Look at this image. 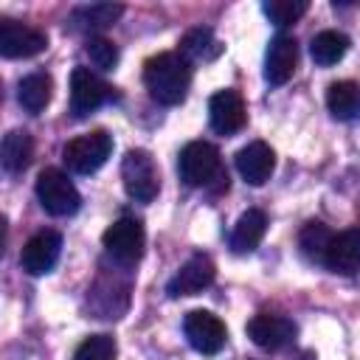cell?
I'll list each match as a JSON object with an SVG mask.
<instances>
[{"instance_id": "obj_1", "label": "cell", "mask_w": 360, "mask_h": 360, "mask_svg": "<svg viewBox=\"0 0 360 360\" xmlns=\"http://www.w3.org/2000/svg\"><path fill=\"white\" fill-rule=\"evenodd\" d=\"M143 84L149 96L163 107L186 101L191 87V62L180 51H163L143 62Z\"/></svg>"}, {"instance_id": "obj_2", "label": "cell", "mask_w": 360, "mask_h": 360, "mask_svg": "<svg viewBox=\"0 0 360 360\" xmlns=\"http://www.w3.org/2000/svg\"><path fill=\"white\" fill-rule=\"evenodd\" d=\"M177 172H180V180L191 188H211V191L228 188V172L222 166L219 149L208 141L186 143L177 158Z\"/></svg>"}, {"instance_id": "obj_3", "label": "cell", "mask_w": 360, "mask_h": 360, "mask_svg": "<svg viewBox=\"0 0 360 360\" xmlns=\"http://www.w3.org/2000/svg\"><path fill=\"white\" fill-rule=\"evenodd\" d=\"M110 155H112V135L104 132V129H93V132H84V135H76L62 146V158H65L68 169L76 172V174L98 172L107 163Z\"/></svg>"}, {"instance_id": "obj_4", "label": "cell", "mask_w": 360, "mask_h": 360, "mask_svg": "<svg viewBox=\"0 0 360 360\" xmlns=\"http://www.w3.org/2000/svg\"><path fill=\"white\" fill-rule=\"evenodd\" d=\"M121 180L135 202H152L160 191V174L155 158L146 149H129L121 160Z\"/></svg>"}, {"instance_id": "obj_5", "label": "cell", "mask_w": 360, "mask_h": 360, "mask_svg": "<svg viewBox=\"0 0 360 360\" xmlns=\"http://www.w3.org/2000/svg\"><path fill=\"white\" fill-rule=\"evenodd\" d=\"M37 200L51 217H70L82 205V194L62 169H42L37 177Z\"/></svg>"}, {"instance_id": "obj_6", "label": "cell", "mask_w": 360, "mask_h": 360, "mask_svg": "<svg viewBox=\"0 0 360 360\" xmlns=\"http://www.w3.org/2000/svg\"><path fill=\"white\" fill-rule=\"evenodd\" d=\"M104 250L118 262V264H135L143 256L146 248V233L141 219L135 217H118L101 236Z\"/></svg>"}, {"instance_id": "obj_7", "label": "cell", "mask_w": 360, "mask_h": 360, "mask_svg": "<svg viewBox=\"0 0 360 360\" xmlns=\"http://www.w3.org/2000/svg\"><path fill=\"white\" fill-rule=\"evenodd\" d=\"M112 96H115L112 87L101 76H96L90 68H73V73H70V112L76 118H87Z\"/></svg>"}, {"instance_id": "obj_8", "label": "cell", "mask_w": 360, "mask_h": 360, "mask_svg": "<svg viewBox=\"0 0 360 360\" xmlns=\"http://www.w3.org/2000/svg\"><path fill=\"white\" fill-rule=\"evenodd\" d=\"M183 332H186V340L191 343V349L200 354H217L228 340L225 323L208 309H191L183 321Z\"/></svg>"}, {"instance_id": "obj_9", "label": "cell", "mask_w": 360, "mask_h": 360, "mask_svg": "<svg viewBox=\"0 0 360 360\" xmlns=\"http://www.w3.org/2000/svg\"><path fill=\"white\" fill-rule=\"evenodd\" d=\"M217 278V264L211 262L208 253H194L180 264V270L169 278L166 292L169 298H183V295H197L205 287H211Z\"/></svg>"}, {"instance_id": "obj_10", "label": "cell", "mask_w": 360, "mask_h": 360, "mask_svg": "<svg viewBox=\"0 0 360 360\" xmlns=\"http://www.w3.org/2000/svg\"><path fill=\"white\" fill-rule=\"evenodd\" d=\"M48 48V37L39 28L22 25L17 20H0V53L6 59H28Z\"/></svg>"}, {"instance_id": "obj_11", "label": "cell", "mask_w": 360, "mask_h": 360, "mask_svg": "<svg viewBox=\"0 0 360 360\" xmlns=\"http://www.w3.org/2000/svg\"><path fill=\"white\" fill-rule=\"evenodd\" d=\"M59 253H62V233L59 231H37L25 245H22V253H20V264L25 273L31 276H45L53 270V264L59 262Z\"/></svg>"}, {"instance_id": "obj_12", "label": "cell", "mask_w": 360, "mask_h": 360, "mask_svg": "<svg viewBox=\"0 0 360 360\" xmlns=\"http://www.w3.org/2000/svg\"><path fill=\"white\" fill-rule=\"evenodd\" d=\"M208 121L211 129L217 135H233L245 127L248 121V110H245V98L236 90H217L208 101Z\"/></svg>"}, {"instance_id": "obj_13", "label": "cell", "mask_w": 360, "mask_h": 360, "mask_svg": "<svg viewBox=\"0 0 360 360\" xmlns=\"http://www.w3.org/2000/svg\"><path fill=\"white\" fill-rule=\"evenodd\" d=\"M298 68V42L295 37H287V34H276L267 45V53H264V79L267 84L273 87H281L292 79Z\"/></svg>"}, {"instance_id": "obj_14", "label": "cell", "mask_w": 360, "mask_h": 360, "mask_svg": "<svg viewBox=\"0 0 360 360\" xmlns=\"http://www.w3.org/2000/svg\"><path fill=\"white\" fill-rule=\"evenodd\" d=\"M248 338L264 349V352H278L287 343H292L295 338V323L284 315H270V312H259L248 321Z\"/></svg>"}, {"instance_id": "obj_15", "label": "cell", "mask_w": 360, "mask_h": 360, "mask_svg": "<svg viewBox=\"0 0 360 360\" xmlns=\"http://www.w3.org/2000/svg\"><path fill=\"white\" fill-rule=\"evenodd\" d=\"M323 267L338 276H354L360 270V228H346L332 236Z\"/></svg>"}, {"instance_id": "obj_16", "label": "cell", "mask_w": 360, "mask_h": 360, "mask_svg": "<svg viewBox=\"0 0 360 360\" xmlns=\"http://www.w3.org/2000/svg\"><path fill=\"white\" fill-rule=\"evenodd\" d=\"M273 169H276V152L264 141H250L248 146H242L236 152V172L250 186L267 183Z\"/></svg>"}, {"instance_id": "obj_17", "label": "cell", "mask_w": 360, "mask_h": 360, "mask_svg": "<svg viewBox=\"0 0 360 360\" xmlns=\"http://www.w3.org/2000/svg\"><path fill=\"white\" fill-rule=\"evenodd\" d=\"M121 14H124V6H118V3H90V6L73 8L68 22H70L73 31L96 34V31H104V28L115 25Z\"/></svg>"}, {"instance_id": "obj_18", "label": "cell", "mask_w": 360, "mask_h": 360, "mask_svg": "<svg viewBox=\"0 0 360 360\" xmlns=\"http://www.w3.org/2000/svg\"><path fill=\"white\" fill-rule=\"evenodd\" d=\"M264 231H267V217H264V211L248 208V211L236 219V225H233V231H231V250H233V253H250V250H256L259 242L264 239Z\"/></svg>"}, {"instance_id": "obj_19", "label": "cell", "mask_w": 360, "mask_h": 360, "mask_svg": "<svg viewBox=\"0 0 360 360\" xmlns=\"http://www.w3.org/2000/svg\"><path fill=\"white\" fill-rule=\"evenodd\" d=\"M51 96H53V82H51L48 73L37 70V73H28L25 79H20L17 98H20V104H22L25 112L39 115L51 104Z\"/></svg>"}, {"instance_id": "obj_20", "label": "cell", "mask_w": 360, "mask_h": 360, "mask_svg": "<svg viewBox=\"0 0 360 360\" xmlns=\"http://www.w3.org/2000/svg\"><path fill=\"white\" fill-rule=\"evenodd\" d=\"M0 158H3V169L8 174H20L28 169L31 158H34V141L25 129H11L6 138H3V146H0Z\"/></svg>"}, {"instance_id": "obj_21", "label": "cell", "mask_w": 360, "mask_h": 360, "mask_svg": "<svg viewBox=\"0 0 360 360\" xmlns=\"http://www.w3.org/2000/svg\"><path fill=\"white\" fill-rule=\"evenodd\" d=\"M326 107L338 121H352L360 115V84L354 82H335L326 90Z\"/></svg>"}, {"instance_id": "obj_22", "label": "cell", "mask_w": 360, "mask_h": 360, "mask_svg": "<svg viewBox=\"0 0 360 360\" xmlns=\"http://www.w3.org/2000/svg\"><path fill=\"white\" fill-rule=\"evenodd\" d=\"M180 53L188 62H214L222 53V45L211 28H191L180 39Z\"/></svg>"}, {"instance_id": "obj_23", "label": "cell", "mask_w": 360, "mask_h": 360, "mask_svg": "<svg viewBox=\"0 0 360 360\" xmlns=\"http://www.w3.org/2000/svg\"><path fill=\"white\" fill-rule=\"evenodd\" d=\"M349 51V37L340 34V31H321L312 37L309 42V56L315 59V65L321 68H329V65H338Z\"/></svg>"}, {"instance_id": "obj_24", "label": "cell", "mask_w": 360, "mask_h": 360, "mask_svg": "<svg viewBox=\"0 0 360 360\" xmlns=\"http://www.w3.org/2000/svg\"><path fill=\"white\" fill-rule=\"evenodd\" d=\"M332 236H335V233H332L323 222L312 219V222H307V225L301 228V233H298V248H301V253H304L309 262L323 264V256H326V250H329Z\"/></svg>"}, {"instance_id": "obj_25", "label": "cell", "mask_w": 360, "mask_h": 360, "mask_svg": "<svg viewBox=\"0 0 360 360\" xmlns=\"http://www.w3.org/2000/svg\"><path fill=\"white\" fill-rule=\"evenodd\" d=\"M307 8H309L307 0H267V3H262V11H264V14L270 17V22L278 25V28L298 22V20L307 14Z\"/></svg>"}, {"instance_id": "obj_26", "label": "cell", "mask_w": 360, "mask_h": 360, "mask_svg": "<svg viewBox=\"0 0 360 360\" xmlns=\"http://www.w3.org/2000/svg\"><path fill=\"white\" fill-rule=\"evenodd\" d=\"M84 56L90 59L93 68L98 70H112L118 65V48L107 37H90L84 42Z\"/></svg>"}, {"instance_id": "obj_27", "label": "cell", "mask_w": 360, "mask_h": 360, "mask_svg": "<svg viewBox=\"0 0 360 360\" xmlns=\"http://www.w3.org/2000/svg\"><path fill=\"white\" fill-rule=\"evenodd\" d=\"M73 360H115V340L112 335H90L73 352Z\"/></svg>"}]
</instances>
